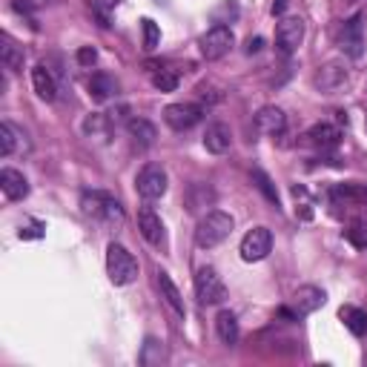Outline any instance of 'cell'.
I'll use <instances>...</instances> for the list:
<instances>
[{
	"label": "cell",
	"mask_w": 367,
	"mask_h": 367,
	"mask_svg": "<svg viewBox=\"0 0 367 367\" xmlns=\"http://www.w3.org/2000/svg\"><path fill=\"white\" fill-rule=\"evenodd\" d=\"M230 233H233V216L221 213V209H213V213H206L198 221V227H195V244L201 250H213L221 241H227Z\"/></svg>",
	"instance_id": "obj_1"
},
{
	"label": "cell",
	"mask_w": 367,
	"mask_h": 367,
	"mask_svg": "<svg viewBox=\"0 0 367 367\" xmlns=\"http://www.w3.org/2000/svg\"><path fill=\"white\" fill-rule=\"evenodd\" d=\"M107 273H110V281L115 287H127V284H132L138 279V261L124 244L112 241L107 247Z\"/></svg>",
	"instance_id": "obj_2"
},
{
	"label": "cell",
	"mask_w": 367,
	"mask_h": 367,
	"mask_svg": "<svg viewBox=\"0 0 367 367\" xmlns=\"http://www.w3.org/2000/svg\"><path fill=\"white\" fill-rule=\"evenodd\" d=\"M233 43H235L233 29L224 26V23H216L213 29H206V32L201 35L198 49H201V55H204L206 61H221V58L227 55V52L233 49Z\"/></svg>",
	"instance_id": "obj_3"
},
{
	"label": "cell",
	"mask_w": 367,
	"mask_h": 367,
	"mask_svg": "<svg viewBox=\"0 0 367 367\" xmlns=\"http://www.w3.org/2000/svg\"><path fill=\"white\" fill-rule=\"evenodd\" d=\"M81 209L86 216H92V219H103V221H124V209H121V204L112 198V195H107V192H83V198H81Z\"/></svg>",
	"instance_id": "obj_4"
},
{
	"label": "cell",
	"mask_w": 367,
	"mask_h": 367,
	"mask_svg": "<svg viewBox=\"0 0 367 367\" xmlns=\"http://www.w3.org/2000/svg\"><path fill=\"white\" fill-rule=\"evenodd\" d=\"M167 184H170L167 170L158 167V164H146V167L138 173V178H135V190H138V195H141L144 201H158V198L167 192Z\"/></svg>",
	"instance_id": "obj_5"
},
{
	"label": "cell",
	"mask_w": 367,
	"mask_h": 367,
	"mask_svg": "<svg viewBox=\"0 0 367 367\" xmlns=\"http://www.w3.org/2000/svg\"><path fill=\"white\" fill-rule=\"evenodd\" d=\"M195 296L201 304H221L227 298V287L216 267H201L195 273Z\"/></svg>",
	"instance_id": "obj_6"
},
{
	"label": "cell",
	"mask_w": 367,
	"mask_h": 367,
	"mask_svg": "<svg viewBox=\"0 0 367 367\" xmlns=\"http://www.w3.org/2000/svg\"><path fill=\"white\" fill-rule=\"evenodd\" d=\"M273 250V233L267 227H252L244 238H241V258L244 261H261V258H267Z\"/></svg>",
	"instance_id": "obj_7"
},
{
	"label": "cell",
	"mask_w": 367,
	"mask_h": 367,
	"mask_svg": "<svg viewBox=\"0 0 367 367\" xmlns=\"http://www.w3.org/2000/svg\"><path fill=\"white\" fill-rule=\"evenodd\" d=\"M301 40H304V21L296 18V15L281 18L279 26H276V46H279L281 55H293V52L301 46Z\"/></svg>",
	"instance_id": "obj_8"
},
{
	"label": "cell",
	"mask_w": 367,
	"mask_h": 367,
	"mask_svg": "<svg viewBox=\"0 0 367 367\" xmlns=\"http://www.w3.org/2000/svg\"><path fill=\"white\" fill-rule=\"evenodd\" d=\"M204 110L195 107V103H170V107L164 110V121L170 129L175 132H184V129H192L198 121H201Z\"/></svg>",
	"instance_id": "obj_9"
},
{
	"label": "cell",
	"mask_w": 367,
	"mask_h": 367,
	"mask_svg": "<svg viewBox=\"0 0 367 367\" xmlns=\"http://www.w3.org/2000/svg\"><path fill=\"white\" fill-rule=\"evenodd\" d=\"M330 204L339 209H364L367 206V184H336L330 190Z\"/></svg>",
	"instance_id": "obj_10"
},
{
	"label": "cell",
	"mask_w": 367,
	"mask_h": 367,
	"mask_svg": "<svg viewBox=\"0 0 367 367\" xmlns=\"http://www.w3.org/2000/svg\"><path fill=\"white\" fill-rule=\"evenodd\" d=\"M138 230H141V235H144L152 247H164V244H167L164 224H161L158 216H155L152 206H141V209H138Z\"/></svg>",
	"instance_id": "obj_11"
},
{
	"label": "cell",
	"mask_w": 367,
	"mask_h": 367,
	"mask_svg": "<svg viewBox=\"0 0 367 367\" xmlns=\"http://www.w3.org/2000/svg\"><path fill=\"white\" fill-rule=\"evenodd\" d=\"M255 129L261 135H270V138H279L284 129H287V115L281 107H261L255 112Z\"/></svg>",
	"instance_id": "obj_12"
},
{
	"label": "cell",
	"mask_w": 367,
	"mask_h": 367,
	"mask_svg": "<svg viewBox=\"0 0 367 367\" xmlns=\"http://www.w3.org/2000/svg\"><path fill=\"white\" fill-rule=\"evenodd\" d=\"M361 15H353L350 21H344L342 35H339V46L347 52L350 58H361L364 55V37H361Z\"/></svg>",
	"instance_id": "obj_13"
},
{
	"label": "cell",
	"mask_w": 367,
	"mask_h": 367,
	"mask_svg": "<svg viewBox=\"0 0 367 367\" xmlns=\"http://www.w3.org/2000/svg\"><path fill=\"white\" fill-rule=\"evenodd\" d=\"M327 301V296H325V290L322 287H313V284H304V287H298L296 290V296H293V313L301 319V316H310V313H316L322 304Z\"/></svg>",
	"instance_id": "obj_14"
},
{
	"label": "cell",
	"mask_w": 367,
	"mask_h": 367,
	"mask_svg": "<svg viewBox=\"0 0 367 367\" xmlns=\"http://www.w3.org/2000/svg\"><path fill=\"white\" fill-rule=\"evenodd\" d=\"M230 146H233V132H230V127H227V124L213 121V124L206 127V132H204V149H206V152H213V155H224Z\"/></svg>",
	"instance_id": "obj_15"
},
{
	"label": "cell",
	"mask_w": 367,
	"mask_h": 367,
	"mask_svg": "<svg viewBox=\"0 0 367 367\" xmlns=\"http://www.w3.org/2000/svg\"><path fill=\"white\" fill-rule=\"evenodd\" d=\"M304 138H307L310 146H316V149L327 152V149H336V146H339V141H342V129L333 127V124H316V127H313Z\"/></svg>",
	"instance_id": "obj_16"
},
{
	"label": "cell",
	"mask_w": 367,
	"mask_h": 367,
	"mask_svg": "<svg viewBox=\"0 0 367 367\" xmlns=\"http://www.w3.org/2000/svg\"><path fill=\"white\" fill-rule=\"evenodd\" d=\"M0 190H4V195L9 201H23L29 195V181L23 178V173L6 167V170H0Z\"/></svg>",
	"instance_id": "obj_17"
},
{
	"label": "cell",
	"mask_w": 367,
	"mask_h": 367,
	"mask_svg": "<svg viewBox=\"0 0 367 367\" xmlns=\"http://www.w3.org/2000/svg\"><path fill=\"white\" fill-rule=\"evenodd\" d=\"M32 86H35V92H37L40 100H55V98H58L55 75H52L43 64H37V66L32 69Z\"/></svg>",
	"instance_id": "obj_18"
},
{
	"label": "cell",
	"mask_w": 367,
	"mask_h": 367,
	"mask_svg": "<svg viewBox=\"0 0 367 367\" xmlns=\"http://www.w3.org/2000/svg\"><path fill=\"white\" fill-rule=\"evenodd\" d=\"M344 81H347V69H344L342 64H327V66H322V69L316 72V78H313V83H316L322 92H333V89H339Z\"/></svg>",
	"instance_id": "obj_19"
},
{
	"label": "cell",
	"mask_w": 367,
	"mask_h": 367,
	"mask_svg": "<svg viewBox=\"0 0 367 367\" xmlns=\"http://www.w3.org/2000/svg\"><path fill=\"white\" fill-rule=\"evenodd\" d=\"M138 361H141L144 367H158V364H164V361H167V347H164V342L155 339V336H146Z\"/></svg>",
	"instance_id": "obj_20"
},
{
	"label": "cell",
	"mask_w": 367,
	"mask_h": 367,
	"mask_svg": "<svg viewBox=\"0 0 367 367\" xmlns=\"http://www.w3.org/2000/svg\"><path fill=\"white\" fill-rule=\"evenodd\" d=\"M0 61H4V66L9 72H21L23 69V49L9 35L0 37Z\"/></svg>",
	"instance_id": "obj_21"
},
{
	"label": "cell",
	"mask_w": 367,
	"mask_h": 367,
	"mask_svg": "<svg viewBox=\"0 0 367 367\" xmlns=\"http://www.w3.org/2000/svg\"><path fill=\"white\" fill-rule=\"evenodd\" d=\"M158 287H161V296H164V301L178 313V316L184 319L187 316V307H184V298H181V290L175 287V281L170 279V273H158Z\"/></svg>",
	"instance_id": "obj_22"
},
{
	"label": "cell",
	"mask_w": 367,
	"mask_h": 367,
	"mask_svg": "<svg viewBox=\"0 0 367 367\" xmlns=\"http://www.w3.org/2000/svg\"><path fill=\"white\" fill-rule=\"evenodd\" d=\"M339 319L344 322V327L353 333V336H364L367 333V313L361 307H353V304H344L339 310Z\"/></svg>",
	"instance_id": "obj_23"
},
{
	"label": "cell",
	"mask_w": 367,
	"mask_h": 367,
	"mask_svg": "<svg viewBox=\"0 0 367 367\" xmlns=\"http://www.w3.org/2000/svg\"><path fill=\"white\" fill-rule=\"evenodd\" d=\"M216 333L224 344H235L238 342V319H235V313L230 310H221L219 316H216Z\"/></svg>",
	"instance_id": "obj_24"
},
{
	"label": "cell",
	"mask_w": 367,
	"mask_h": 367,
	"mask_svg": "<svg viewBox=\"0 0 367 367\" xmlns=\"http://www.w3.org/2000/svg\"><path fill=\"white\" fill-rule=\"evenodd\" d=\"M112 92H115V81H112L110 75L95 72V75L89 78V95H92L95 100H110Z\"/></svg>",
	"instance_id": "obj_25"
},
{
	"label": "cell",
	"mask_w": 367,
	"mask_h": 367,
	"mask_svg": "<svg viewBox=\"0 0 367 367\" xmlns=\"http://www.w3.org/2000/svg\"><path fill=\"white\" fill-rule=\"evenodd\" d=\"M127 129H129V135H132L141 146H152V144H155V127H152L149 121H144V118H129V121H127Z\"/></svg>",
	"instance_id": "obj_26"
},
{
	"label": "cell",
	"mask_w": 367,
	"mask_h": 367,
	"mask_svg": "<svg viewBox=\"0 0 367 367\" xmlns=\"http://www.w3.org/2000/svg\"><path fill=\"white\" fill-rule=\"evenodd\" d=\"M344 238H347L353 247L364 250V247H367V221H364V219H353V221L347 224V230H344Z\"/></svg>",
	"instance_id": "obj_27"
},
{
	"label": "cell",
	"mask_w": 367,
	"mask_h": 367,
	"mask_svg": "<svg viewBox=\"0 0 367 367\" xmlns=\"http://www.w3.org/2000/svg\"><path fill=\"white\" fill-rule=\"evenodd\" d=\"M15 138H21L18 127H12L9 121L0 124V155H4V158H9V155L15 152Z\"/></svg>",
	"instance_id": "obj_28"
},
{
	"label": "cell",
	"mask_w": 367,
	"mask_h": 367,
	"mask_svg": "<svg viewBox=\"0 0 367 367\" xmlns=\"http://www.w3.org/2000/svg\"><path fill=\"white\" fill-rule=\"evenodd\" d=\"M152 86L158 92H175L178 89V75L173 69H158V72H152Z\"/></svg>",
	"instance_id": "obj_29"
},
{
	"label": "cell",
	"mask_w": 367,
	"mask_h": 367,
	"mask_svg": "<svg viewBox=\"0 0 367 367\" xmlns=\"http://www.w3.org/2000/svg\"><path fill=\"white\" fill-rule=\"evenodd\" d=\"M141 29H144V49H155L158 46V40H161V29H158V23H155L152 18H144L141 21Z\"/></svg>",
	"instance_id": "obj_30"
},
{
	"label": "cell",
	"mask_w": 367,
	"mask_h": 367,
	"mask_svg": "<svg viewBox=\"0 0 367 367\" xmlns=\"http://www.w3.org/2000/svg\"><path fill=\"white\" fill-rule=\"evenodd\" d=\"M252 181L258 184V190L267 195V201H273V204H279V192H276V187H273V181H270V175L264 173V170H252Z\"/></svg>",
	"instance_id": "obj_31"
},
{
	"label": "cell",
	"mask_w": 367,
	"mask_h": 367,
	"mask_svg": "<svg viewBox=\"0 0 367 367\" xmlns=\"http://www.w3.org/2000/svg\"><path fill=\"white\" fill-rule=\"evenodd\" d=\"M83 132H86V135H103V132H107V115H100V112L86 115V121H83Z\"/></svg>",
	"instance_id": "obj_32"
},
{
	"label": "cell",
	"mask_w": 367,
	"mask_h": 367,
	"mask_svg": "<svg viewBox=\"0 0 367 367\" xmlns=\"http://www.w3.org/2000/svg\"><path fill=\"white\" fill-rule=\"evenodd\" d=\"M23 241H35V238H43L46 235V227L40 224V221H29V224H23L21 227V233H18Z\"/></svg>",
	"instance_id": "obj_33"
},
{
	"label": "cell",
	"mask_w": 367,
	"mask_h": 367,
	"mask_svg": "<svg viewBox=\"0 0 367 367\" xmlns=\"http://www.w3.org/2000/svg\"><path fill=\"white\" fill-rule=\"evenodd\" d=\"M75 58H78V64H81V66H92V64L98 61V52H95L92 46H81Z\"/></svg>",
	"instance_id": "obj_34"
},
{
	"label": "cell",
	"mask_w": 367,
	"mask_h": 367,
	"mask_svg": "<svg viewBox=\"0 0 367 367\" xmlns=\"http://www.w3.org/2000/svg\"><path fill=\"white\" fill-rule=\"evenodd\" d=\"M264 49V37H250L247 40V55H252V52H261Z\"/></svg>",
	"instance_id": "obj_35"
},
{
	"label": "cell",
	"mask_w": 367,
	"mask_h": 367,
	"mask_svg": "<svg viewBox=\"0 0 367 367\" xmlns=\"http://www.w3.org/2000/svg\"><path fill=\"white\" fill-rule=\"evenodd\" d=\"M284 9H287V0H273V15H284Z\"/></svg>",
	"instance_id": "obj_36"
},
{
	"label": "cell",
	"mask_w": 367,
	"mask_h": 367,
	"mask_svg": "<svg viewBox=\"0 0 367 367\" xmlns=\"http://www.w3.org/2000/svg\"><path fill=\"white\" fill-rule=\"evenodd\" d=\"M347 4H359V0H347Z\"/></svg>",
	"instance_id": "obj_37"
},
{
	"label": "cell",
	"mask_w": 367,
	"mask_h": 367,
	"mask_svg": "<svg viewBox=\"0 0 367 367\" xmlns=\"http://www.w3.org/2000/svg\"><path fill=\"white\" fill-rule=\"evenodd\" d=\"M364 127H367V121H364Z\"/></svg>",
	"instance_id": "obj_38"
}]
</instances>
